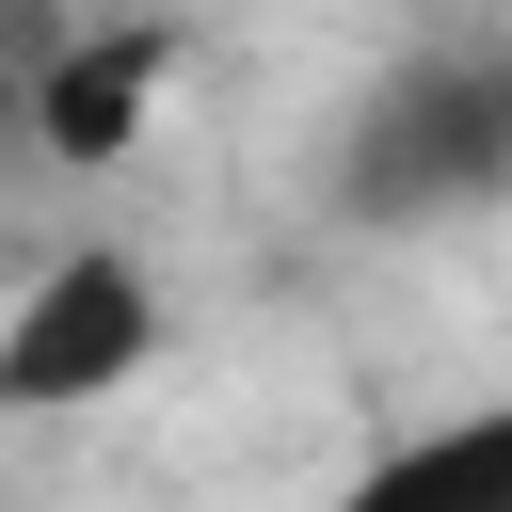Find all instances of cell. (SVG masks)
<instances>
[{"label":"cell","instance_id":"cell-3","mask_svg":"<svg viewBox=\"0 0 512 512\" xmlns=\"http://www.w3.org/2000/svg\"><path fill=\"white\" fill-rule=\"evenodd\" d=\"M160 80H176V32H80V48H48L32 64V144L64 160V176H112L144 128H160Z\"/></svg>","mask_w":512,"mask_h":512},{"label":"cell","instance_id":"cell-4","mask_svg":"<svg viewBox=\"0 0 512 512\" xmlns=\"http://www.w3.org/2000/svg\"><path fill=\"white\" fill-rule=\"evenodd\" d=\"M320 512H512V400H480V416H448V432L352 464Z\"/></svg>","mask_w":512,"mask_h":512},{"label":"cell","instance_id":"cell-1","mask_svg":"<svg viewBox=\"0 0 512 512\" xmlns=\"http://www.w3.org/2000/svg\"><path fill=\"white\" fill-rule=\"evenodd\" d=\"M512 192V32H448L416 64L368 80V112L336 128V208L352 224H448Z\"/></svg>","mask_w":512,"mask_h":512},{"label":"cell","instance_id":"cell-2","mask_svg":"<svg viewBox=\"0 0 512 512\" xmlns=\"http://www.w3.org/2000/svg\"><path fill=\"white\" fill-rule=\"evenodd\" d=\"M144 352H160V288H144V256L64 240V256L16 288V320H0V416H80V400H112Z\"/></svg>","mask_w":512,"mask_h":512}]
</instances>
